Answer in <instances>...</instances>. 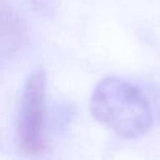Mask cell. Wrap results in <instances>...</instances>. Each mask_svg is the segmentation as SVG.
Returning a JSON list of instances; mask_svg holds the SVG:
<instances>
[{
  "mask_svg": "<svg viewBox=\"0 0 160 160\" xmlns=\"http://www.w3.org/2000/svg\"><path fill=\"white\" fill-rule=\"evenodd\" d=\"M91 115L125 139L143 136L152 128L153 114L145 94L121 78L102 79L90 98Z\"/></svg>",
  "mask_w": 160,
  "mask_h": 160,
  "instance_id": "1",
  "label": "cell"
},
{
  "mask_svg": "<svg viewBox=\"0 0 160 160\" xmlns=\"http://www.w3.org/2000/svg\"><path fill=\"white\" fill-rule=\"evenodd\" d=\"M47 75L35 70L28 76L20 104L17 132L22 150L38 156L45 148V110H47Z\"/></svg>",
  "mask_w": 160,
  "mask_h": 160,
  "instance_id": "2",
  "label": "cell"
},
{
  "mask_svg": "<svg viewBox=\"0 0 160 160\" xmlns=\"http://www.w3.org/2000/svg\"><path fill=\"white\" fill-rule=\"evenodd\" d=\"M30 35L20 13L0 0V69L20 58L28 47Z\"/></svg>",
  "mask_w": 160,
  "mask_h": 160,
  "instance_id": "3",
  "label": "cell"
},
{
  "mask_svg": "<svg viewBox=\"0 0 160 160\" xmlns=\"http://www.w3.org/2000/svg\"><path fill=\"white\" fill-rule=\"evenodd\" d=\"M28 4L44 17H51L56 13L59 6V0H27Z\"/></svg>",
  "mask_w": 160,
  "mask_h": 160,
  "instance_id": "4",
  "label": "cell"
}]
</instances>
